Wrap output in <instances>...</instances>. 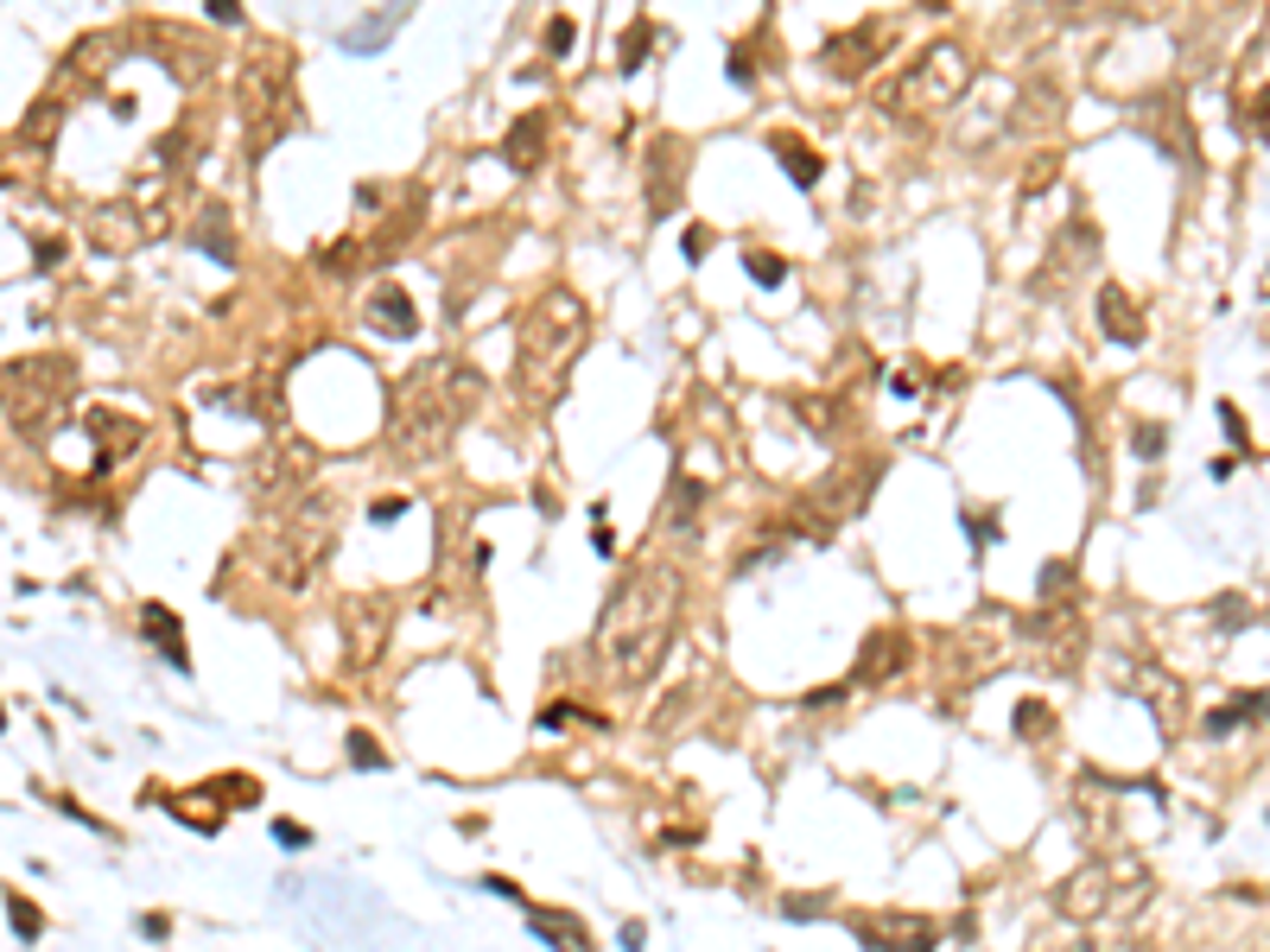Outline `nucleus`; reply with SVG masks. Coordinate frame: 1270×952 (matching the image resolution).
Wrapping results in <instances>:
<instances>
[{
	"instance_id": "423d86ee",
	"label": "nucleus",
	"mask_w": 1270,
	"mask_h": 952,
	"mask_svg": "<svg viewBox=\"0 0 1270 952\" xmlns=\"http://www.w3.org/2000/svg\"><path fill=\"white\" fill-rule=\"evenodd\" d=\"M6 914H13V934H19V940H39V908H32V902H19V896H13Z\"/></svg>"
},
{
	"instance_id": "9b49d317",
	"label": "nucleus",
	"mask_w": 1270,
	"mask_h": 952,
	"mask_svg": "<svg viewBox=\"0 0 1270 952\" xmlns=\"http://www.w3.org/2000/svg\"><path fill=\"white\" fill-rule=\"evenodd\" d=\"M274 838H280V845H293V851H299V845H305V825H280V819H274Z\"/></svg>"
},
{
	"instance_id": "1a4fd4ad",
	"label": "nucleus",
	"mask_w": 1270,
	"mask_h": 952,
	"mask_svg": "<svg viewBox=\"0 0 1270 952\" xmlns=\"http://www.w3.org/2000/svg\"><path fill=\"white\" fill-rule=\"evenodd\" d=\"M1017 717H1023V737H1035V730L1048 737V705H1023Z\"/></svg>"
},
{
	"instance_id": "20e7f679",
	"label": "nucleus",
	"mask_w": 1270,
	"mask_h": 952,
	"mask_svg": "<svg viewBox=\"0 0 1270 952\" xmlns=\"http://www.w3.org/2000/svg\"><path fill=\"white\" fill-rule=\"evenodd\" d=\"M147 635L159 642V648H166V661H172V666H185V635L172 629V617H166L159 604H147Z\"/></svg>"
},
{
	"instance_id": "39448f33",
	"label": "nucleus",
	"mask_w": 1270,
	"mask_h": 952,
	"mask_svg": "<svg viewBox=\"0 0 1270 952\" xmlns=\"http://www.w3.org/2000/svg\"><path fill=\"white\" fill-rule=\"evenodd\" d=\"M776 153H782V166H794V178H801V185H813V178H820V159H813L801 141H776Z\"/></svg>"
},
{
	"instance_id": "f03ea898",
	"label": "nucleus",
	"mask_w": 1270,
	"mask_h": 952,
	"mask_svg": "<svg viewBox=\"0 0 1270 952\" xmlns=\"http://www.w3.org/2000/svg\"><path fill=\"white\" fill-rule=\"evenodd\" d=\"M960 83H966V57H960L953 45H940V51H928V57H922L902 83H896V95H902V102H915V95L928 90V108H940V102H953V95H960Z\"/></svg>"
},
{
	"instance_id": "6e6552de",
	"label": "nucleus",
	"mask_w": 1270,
	"mask_h": 952,
	"mask_svg": "<svg viewBox=\"0 0 1270 952\" xmlns=\"http://www.w3.org/2000/svg\"><path fill=\"white\" fill-rule=\"evenodd\" d=\"M349 756L362 762V768H382V750H375V743H369L362 730H349Z\"/></svg>"
},
{
	"instance_id": "f257e3e1",
	"label": "nucleus",
	"mask_w": 1270,
	"mask_h": 952,
	"mask_svg": "<svg viewBox=\"0 0 1270 952\" xmlns=\"http://www.w3.org/2000/svg\"><path fill=\"white\" fill-rule=\"evenodd\" d=\"M674 610H680V578L667 566L635 571L630 584L610 597V617H604V654L617 661L623 679L654 673L667 635H674Z\"/></svg>"
},
{
	"instance_id": "9d476101",
	"label": "nucleus",
	"mask_w": 1270,
	"mask_h": 952,
	"mask_svg": "<svg viewBox=\"0 0 1270 952\" xmlns=\"http://www.w3.org/2000/svg\"><path fill=\"white\" fill-rule=\"evenodd\" d=\"M546 45H553V51L572 45V19H553V26H546Z\"/></svg>"
},
{
	"instance_id": "7ed1b4c3",
	"label": "nucleus",
	"mask_w": 1270,
	"mask_h": 952,
	"mask_svg": "<svg viewBox=\"0 0 1270 952\" xmlns=\"http://www.w3.org/2000/svg\"><path fill=\"white\" fill-rule=\"evenodd\" d=\"M369 325H375V331L388 325V336H413V331H420V318H413L407 292H394V286H382V292L369 299Z\"/></svg>"
},
{
	"instance_id": "0eeeda50",
	"label": "nucleus",
	"mask_w": 1270,
	"mask_h": 952,
	"mask_svg": "<svg viewBox=\"0 0 1270 952\" xmlns=\"http://www.w3.org/2000/svg\"><path fill=\"white\" fill-rule=\"evenodd\" d=\"M750 274H756V286H782V261L776 254H750Z\"/></svg>"
}]
</instances>
